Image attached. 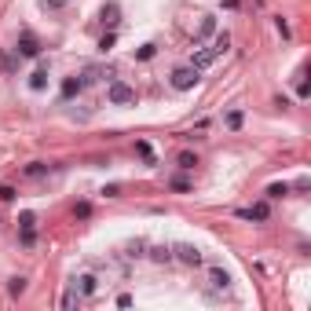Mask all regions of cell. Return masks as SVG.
<instances>
[{
    "mask_svg": "<svg viewBox=\"0 0 311 311\" xmlns=\"http://www.w3.org/2000/svg\"><path fill=\"white\" fill-rule=\"evenodd\" d=\"M106 103L110 106H132L136 103V88L124 84V81H110L106 84Z\"/></svg>",
    "mask_w": 311,
    "mask_h": 311,
    "instance_id": "cell-1",
    "label": "cell"
},
{
    "mask_svg": "<svg viewBox=\"0 0 311 311\" xmlns=\"http://www.w3.org/2000/svg\"><path fill=\"white\" fill-rule=\"evenodd\" d=\"M201 70H194V66H180V70H172V88L176 92H187V88H194L201 77H198Z\"/></svg>",
    "mask_w": 311,
    "mask_h": 311,
    "instance_id": "cell-2",
    "label": "cell"
},
{
    "mask_svg": "<svg viewBox=\"0 0 311 311\" xmlns=\"http://www.w3.org/2000/svg\"><path fill=\"white\" fill-rule=\"evenodd\" d=\"M172 260H180V263H187V268H198V263H201V249L198 245H176L172 249Z\"/></svg>",
    "mask_w": 311,
    "mask_h": 311,
    "instance_id": "cell-3",
    "label": "cell"
},
{
    "mask_svg": "<svg viewBox=\"0 0 311 311\" xmlns=\"http://www.w3.org/2000/svg\"><path fill=\"white\" fill-rule=\"evenodd\" d=\"M73 289H77V297H92V293H96L99 289V278L96 275H81V278H73Z\"/></svg>",
    "mask_w": 311,
    "mask_h": 311,
    "instance_id": "cell-4",
    "label": "cell"
},
{
    "mask_svg": "<svg viewBox=\"0 0 311 311\" xmlns=\"http://www.w3.org/2000/svg\"><path fill=\"white\" fill-rule=\"evenodd\" d=\"M15 52H19L22 59H37V55H40V44H37L33 33H22V37H19V48H15Z\"/></svg>",
    "mask_w": 311,
    "mask_h": 311,
    "instance_id": "cell-5",
    "label": "cell"
},
{
    "mask_svg": "<svg viewBox=\"0 0 311 311\" xmlns=\"http://www.w3.org/2000/svg\"><path fill=\"white\" fill-rule=\"evenodd\" d=\"M238 216H242V220H268V216H271V209H268V201H260V205H253V209H238Z\"/></svg>",
    "mask_w": 311,
    "mask_h": 311,
    "instance_id": "cell-6",
    "label": "cell"
},
{
    "mask_svg": "<svg viewBox=\"0 0 311 311\" xmlns=\"http://www.w3.org/2000/svg\"><path fill=\"white\" fill-rule=\"evenodd\" d=\"M216 55H220L216 48H205V52H198V55L191 59V66H194V70H205V66H212V62H216Z\"/></svg>",
    "mask_w": 311,
    "mask_h": 311,
    "instance_id": "cell-7",
    "label": "cell"
},
{
    "mask_svg": "<svg viewBox=\"0 0 311 311\" xmlns=\"http://www.w3.org/2000/svg\"><path fill=\"white\" fill-rule=\"evenodd\" d=\"M29 88H33V92H44V88H48V66H44V62H40L37 73H29Z\"/></svg>",
    "mask_w": 311,
    "mask_h": 311,
    "instance_id": "cell-8",
    "label": "cell"
},
{
    "mask_svg": "<svg viewBox=\"0 0 311 311\" xmlns=\"http://www.w3.org/2000/svg\"><path fill=\"white\" fill-rule=\"evenodd\" d=\"M209 282H212L216 289H227V282H231V275H227L224 268H212V271H209Z\"/></svg>",
    "mask_w": 311,
    "mask_h": 311,
    "instance_id": "cell-9",
    "label": "cell"
},
{
    "mask_svg": "<svg viewBox=\"0 0 311 311\" xmlns=\"http://www.w3.org/2000/svg\"><path fill=\"white\" fill-rule=\"evenodd\" d=\"M81 88H84V84L77 81V77H66V81H62V99H73V96H77Z\"/></svg>",
    "mask_w": 311,
    "mask_h": 311,
    "instance_id": "cell-10",
    "label": "cell"
},
{
    "mask_svg": "<svg viewBox=\"0 0 311 311\" xmlns=\"http://www.w3.org/2000/svg\"><path fill=\"white\" fill-rule=\"evenodd\" d=\"M44 172H52V165H44V161H33V165H26V176H29V180H40Z\"/></svg>",
    "mask_w": 311,
    "mask_h": 311,
    "instance_id": "cell-11",
    "label": "cell"
},
{
    "mask_svg": "<svg viewBox=\"0 0 311 311\" xmlns=\"http://www.w3.org/2000/svg\"><path fill=\"white\" fill-rule=\"evenodd\" d=\"M150 260H158V263H172V249H165V245L150 249Z\"/></svg>",
    "mask_w": 311,
    "mask_h": 311,
    "instance_id": "cell-12",
    "label": "cell"
},
{
    "mask_svg": "<svg viewBox=\"0 0 311 311\" xmlns=\"http://www.w3.org/2000/svg\"><path fill=\"white\" fill-rule=\"evenodd\" d=\"M176 165L183 168V172H191V168L198 165V158H194V154H191V150H183V154H180V158H176Z\"/></svg>",
    "mask_w": 311,
    "mask_h": 311,
    "instance_id": "cell-13",
    "label": "cell"
},
{
    "mask_svg": "<svg viewBox=\"0 0 311 311\" xmlns=\"http://www.w3.org/2000/svg\"><path fill=\"white\" fill-rule=\"evenodd\" d=\"M216 33V19L212 15H205V19H201V29H198V37H212Z\"/></svg>",
    "mask_w": 311,
    "mask_h": 311,
    "instance_id": "cell-14",
    "label": "cell"
},
{
    "mask_svg": "<svg viewBox=\"0 0 311 311\" xmlns=\"http://www.w3.org/2000/svg\"><path fill=\"white\" fill-rule=\"evenodd\" d=\"M117 15H121L117 4H106V8H103V22H106V26H117Z\"/></svg>",
    "mask_w": 311,
    "mask_h": 311,
    "instance_id": "cell-15",
    "label": "cell"
},
{
    "mask_svg": "<svg viewBox=\"0 0 311 311\" xmlns=\"http://www.w3.org/2000/svg\"><path fill=\"white\" fill-rule=\"evenodd\" d=\"M8 293H11V297H22V293H26V278H11V282H8Z\"/></svg>",
    "mask_w": 311,
    "mask_h": 311,
    "instance_id": "cell-16",
    "label": "cell"
},
{
    "mask_svg": "<svg viewBox=\"0 0 311 311\" xmlns=\"http://www.w3.org/2000/svg\"><path fill=\"white\" fill-rule=\"evenodd\" d=\"M289 194V183H271L268 187V198H286Z\"/></svg>",
    "mask_w": 311,
    "mask_h": 311,
    "instance_id": "cell-17",
    "label": "cell"
},
{
    "mask_svg": "<svg viewBox=\"0 0 311 311\" xmlns=\"http://www.w3.org/2000/svg\"><path fill=\"white\" fill-rule=\"evenodd\" d=\"M227 44H231V37H227V33H216V44H212V48H216V52H220V55L227 52Z\"/></svg>",
    "mask_w": 311,
    "mask_h": 311,
    "instance_id": "cell-18",
    "label": "cell"
},
{
    "mask_svg": "<svg viewBox=\"0 0 311 311\" xmlns=\"http://www.w3.org/2000/svg\"><path fill=\"white\" fill-rule=\"evenodd\" d=\"M168 187H172V191H191V183H187L183 176H172V180H168Z\"/></svg>",
    "mask_w": 311,
    "mask_h": 311,
    "instance_id": "cell-19",
    "label": "cell"
},
{
    "mask_svg": "<svg viewBox=\"0 0 311 311\" xmlns=\"http://www.w3.org/2000/svg\"><path fill=\"white\" fill-rule=\"evenodd\" d=\"M242 121H245L242 110H231V114H227V124H231V128H242Z\"/></svg>",
    "mask_w": 311,
    "mask_h": 311,
    "instance_id": "cell-20",
    "label": "cell"
},
{
    "mask_svg": "<svg viewBox=\"0 0 311 311\" xmlns=\"http://www.w3.org/2000/svg\"><path fill=\"white\" fill-rule=\"evenodd\" d=\"M0 201H15V187H11V183L0 187Z\"/></svg>",
    "mask_w": 311,
    "mask_h": 311,
    "instance_id": "cell-21",
    "label": "cell"
},
{
    "mask_svg": "<svg viewBox=\"0 0 311 311\" xmlns=\"http://www.w3.org/2000/svg\"><path fill=\"white\" fill-rule=\"evenodd\" d=\"M154 52H158V48H154V44H143V48L136 52V59H154Z\"/></svg>",
    "mask_w": 311,
    "mask_h": 311,
    "instance_id": "cell-22",
    "label": "cell"
},
{
    "mask_svg": "<svg viewBox=\"0 0 311 311\" xmlns=\"http://www.w3.org/2000/svg\"><path fill=\"white\" fill-rule=\"evenodd\" d=\"M40 4H44V8H52V11H62V8L70 4V0H40Z\"/></svg>",
    "mask_w": 311,
    "mask_h": 311,
    "instance_id": "cell-23",
    "label": "cell"
},
{
    "mask_svg": "<svg viewBox=\"0 0 311 311\" xmlns=\"http://www.w3.org/2000/svg\"><path fill=\"white\" fill-rule=\"evenodd\" d=\"M33 224H37L33 212H22V216H19V227H33Z\"/></svg>",
    "mask_w": 311,
    "mask_h": 311,
    "instance_id": "cell-24",
    "label": "cell"
},
{
    "mask_svg": "<svg viewBox=\"0 0 311 311\" xmlns=\"http://www.w3.org/2000/svg\"><path fill=\"white\" fill-rule=\"evenodd\" d=\"M37 235H33V227H22V245H33Z\"/></svg>",
    "mask_w": 311,
    "mask_h": 311,
    "instance_id": "cell-25",
    "label": "cell"
},
{
    "mask_svg": "<svg viewBox=\"0 0 311 311\" xmlns=\"http://www.w3.org/2000/svg\"><path fill=\"white\" fill-rule=\"evenodd\" d=\"M73 216H81V220H84V216H92V205H88V201H81V205L73 209Z\"/></svg>",
    "mask_w": 311,
    "mask_h": 311,
    "instance_id": "cell-26",
    "label": "cell"
},
{
    "mask_svg": "<svg viewBox=\"0 0 311 311\" xmlns=\"http://www.w3.org/2000/svg\"><path fill=\"white\" fill-rule=\"evenodd\" d=\"M114 40H117V37H114V33H106V37H103V40H99V48H103V52H110V48H114Z\"/></svg>",
    "mask_w": 311,
    "mask_h": 311,
    "instance_id": "cell-27",
    "label": "cell"
},
{
    "mask_svg": "<svg viewBox=\"0 0 311 311\" xmlns=\"http://www.w3.org/2000/svg\"><path fill=\"white\" fill-rule=\"evenodd\" d=\"M275 29H278L282 37H289V22H286V19H275Z\"/></svg>",
    "mask_w": 311,
    "mask_h": 311,
    "instance_id": "cell-28",
    "label": "cell"
},
{
    "mask_svg": "<svg viewBox=\"0 0 311 311\" xmlns=\"http://www.w3.org/2000/svg\"><path fill=\"white\" fill-rule=\"evenodd\" d=\"M103 194H106V198H117V194H121V187H117V183H110V187H103Z\"/></svg>",
    "mask_w": 311,
    "mask_h": 311,
    "instance_id": "cell-29",
    "label": "cell"
},
{
    "mask_svg": "<svg viewBox=\"0 0 311 311\" xmlns=\"http://www.w3.org/2000/svg\"><path fill=\"white\" fill-rule=\"evenodd\" d=\"M136 150H139V154H143V158H147V161L154 158V154H150V143H136Z\"/></svg>",
    "mask_w": 311,
    "mask_h": 311,
    "instance_id": "cell-30",
    "label": "cell"
}]
</instances>
